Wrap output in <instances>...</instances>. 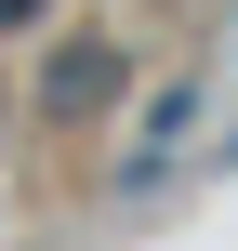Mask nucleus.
Returning a JSON list of instances; mask_svg holds the SVG:
<instances>
[{"mask_svg": "<svg viewBox=\"0 0 238 251\" xmlns=\"http://www.w3.org/2000/svg\"><path fill=\"white\" fill-rule=\"evenodd\" d=\"M0 26H40V0H0Z\"/></svg>", "mask_w": 238, "mask_h": 251, "instance_id": "3", "label": "nucleus"}, {"mask_svg": "<svg viewBox=\"0 0 238 251\" xmlns=\"http://www.w3.org/2000/svg\"><path fill=\"white\" fill-rule=\"evenodd\" d=\"M119 79H132L119 40H66V53L40 66V119H93V106H119Z\"/></svg>", "mask_w": 238, "mask_h": 251, "instance_id": "1", "label": "nucleus"}, {"mask_svg": "<svg viewBox=\"0 0 238 251\" xmlns=\"http://www.w3.org/2000/svg\"><path fill=\"white\" fill-rule=\"evenodd\" d=\"M185 132H199V79H172V93L146 106V132H132V172H119V185H159V159H172Z\"/></svg>", "mask_w": 238, "mask_h": 251, "instance_id": "2", "label": "nucleus"}]
</instances>
